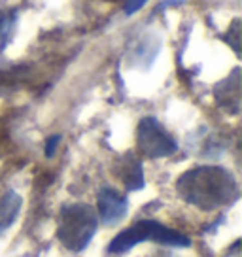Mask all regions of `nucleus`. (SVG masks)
Here are the masks:
<instances>
[{
    "mask_svg": "<svg viewBox=\"0 0 242 257\" xmlns=\"http://www.w3.org/2000/svg\"><path fill=\"white\" fill-rule=\"evenodd\" d=\"M98 217L89 204H66L59 212L57 238L70 251H81L87 248L93 234L97 233Z\"/></svg>",
    "mask_w": 242,
    "mask_h": 257,
    "instance_id": "f03ea898",
    "label": "nucleus"
},
{
    "mask_svg": "<svg viewBox=\"0 0 242 257\" xmlns=\"http://www.w3.org/2000/svg\"><path fill=\"white\" fill-rule=\"evenodd\" d=\"M178 195L201 210L229 206L238 199V184L223 167H195L176 182Z\"/></svg>",
    "mask_w": 242,
    "mask_h": 257,
    "instance_id": "f257e3e1",
    "label": "nucleus"
},
{
    "mask_svg": "<svg viewBox=\"0 0 242 257\" xmlns=\"http://www.w3.org/2000/svg\"><path fill=\"white\" fill-rule=\"evenodd\" d=\"M115 176L121 180L127 191H137L144 187V170L142 163L133 155L125 153L117 163H115Z\"/></svg>",
    "mask_w": 242,
    "mask_h": 257,
    "instance_id": "423d86ee",
    "label": "nucleus"
},
{
    "mask_svg": "<svg viewBox=\"0 0 242 257\" xmlns=\"http://www.w3.org/2000/svg\"><path fill=\"white\" fill-rule=\"evenodd\" d=\"M21 204L23 201L16 191H8L0 199V234L14 225V221L19 216Z\"/></svg>",
    "mask_w": 242,
    "mask_h": 257,
    "instance_id": "6e6552de",
    "label": "nucleus"
},
{
    "mask_svg": "<svg viewBox=\"0 0 242 257\" xmlns=\"http://www.w3.org/2000/svg\"><path fill=\"white\" fill-rule=\"evenodd\" d=\"M146 2H148V0H127V2H125V14H127V16L137 14L138 10L144 8Z\"/></svg>",
    "mask_w": 242,
    "mask_h": 257,
    "instance_id": "9d476101",
    "label": "nucleus"
},
{
    "mask_svg": "<svg viewBox=\"0 0 242 257\" xmlns=\"http://www.w3.org/2000/svg\"><path fill=\"white\" fill-rule=\"evenodd\" d=\"M216 98L221 106L229 108L231 112H238V104H240V78H238V68L233 70V74L223 80L216 87Z\"/></svg>",
    "mask_w": 242,
    "mask_h": 257,
    "instance_id": "0eeeda50",
    "label": "nucleus"
},
{
    "mask_svg": "<svg viewBox=\"0 0 242 257\" xmlns=\"http://www.w3.org/2000/svg\"><path fill=\"white\" fill-rule=\"evenodd\" d=\"M14 27H16V12H0V51L12 40Z\"/></svg>",
    "mask_w": 242,
    "mask_h": 257,
    "instance_id": "1a4fd4ad",
    "label": "nucleus"
},
{
    "mask_svg": "<svg viewBox=\"0 0 242 257\" xmlns=\"http://www.w3.org/2000/svg\"><path fill=\"white\" fill-rule=\"evenodd\" d=\"M157 242L163 246H176V248H187L191 240L186 234L178 233L174 229H169L161 225L159 221L152 219H140L135 225H131L129 229L121 231L108 246V253H125L133 246L142 244V242Z\"/></svg>",
    "mask_w": 242,
    "mask_h": 257,
    "instance_id": "7ed1b4c3",
    "label": "nucleus"
},
{
    "mask_svg": "<svg viewBox=\"0 0 242 257\" xmlns=\"http://www.w3.org/2000/svg\"><path fill=\"white\" fill-rule=\"evenodd\" d=\"M59 142H61V137H59V135H55V137L48 138V142H46V155H48V157H51V155L55 153L57 146H59Z\"/></svg>",
    "mask_w": 242,
    "mask_h": 257,
    "instance_id": "9b49d317",
    "label": "nucleus"
},
{
    "mask_svg": "<svg viewBox=\"0 0 242 257\" xmlns=\"http://www.w3.org/2000/svg\"><path fill=\"white\" fill-rule=\"evenodd\" d=\"M98 217L100 221L106 225H117L127 216V210H129V201L125 195H121L115 189H100L98 193Z\"/></svg>",
    "mask_w": 242,
    "mask_h": 257,
    "instance_id": "39448f33",
    "label": "nucleus"
},
{
    "mask_svg": "<svg viewBox=\"0 0 242 257\" xmlns=\"http://www.w3.org/2000/svg\"><path fill=\"white\" fill-rule=\"evenodd\" d=\"M137 146L146 157L161 159L178 152L176 140L155 117H144L137 128Z\"/></svg>",
    "mask_w": 242,
    "mask_h": 257,
    "instance_id": "20e7f679",
    "label": "nucleus"
}]
</instances>
